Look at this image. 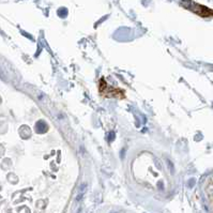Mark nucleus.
Masks as SVG:
<instances>
[{
	"label": "nucleus",
	"instance_id": "f257e3e1",
	"mask_svg": "<svg viewBox=\"0 0 213 213\" xmlns=\"http://www.w3.org/2000/svg\"><path fill=\"white\" fill-rule=\"evenodd\" d=\"M99 93L101 97L104 98H115V99H124L125 98V93L122 89L118 87H114V86H109L107 81H105L104 77H101L98 84Z\"/></svg>",
	"mask_w": 213,
	"mask_h": 213
},
{
	"label": "nucleus",
	"instance_id": "f03ea898",
	"mask_svg": "<svg viewBox=\"0 0 213 213\" xmlns=\"http://www.w3.org/2000/svg\"><path fill=\"white\" fill-rule=\"evenodd\" d=\"M187 9H190L191 11H193V12H195V13H197L198 15H200V16H205V17H207V16H210V15H213V12L210 9H208V8L206 7H203V6H198V4H192V7H186Z\"/></svg>",
	"mask_w": 213,
	"mask_h": 213
},
{
	"label": "nucleus",
	"instance_id": "7ed1b4c3",
	"mask_svg": "<svg viewBox=\"0 0 213 213\" xmlns=\"http://www.w3.org/2000/svg\"><path fill=\"white\" fill-rule=\"evenodd\" d=\"M211 190H212V195H213V187H212V189H211Z\"/></svg>",
	"mask_w": 213,
	"mask_h": 213
}]
</instances>
